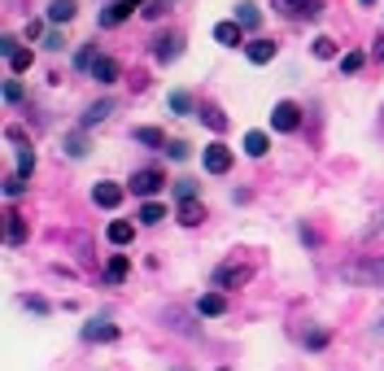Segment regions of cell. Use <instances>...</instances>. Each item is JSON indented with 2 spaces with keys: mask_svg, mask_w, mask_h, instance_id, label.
Listing matches in <instances>:
<instances>
[{
  "mask_svg": "<svg viewBox=\"0 0 384 371\" xmlns=\"http://www.w3.org/2000/svg\"><path fill=\"white\" fill-rule=\"evenodd\" d=\"M110 5H114V0H110Z\"/></svg>",
  "mask_w": 384,
  "mask_h": 371,
  "instance_id": "ab89813d",
  "label": "cell"
},
{
  "mask_svg": "<svg viewBox=\"0 0 384 371\" xmlns=\"http://www.w3.org/2000/svg\"><path fill=\"white\" fill-rule=\"evenodd\" d=\"M201 122H206L210 131H227V114L219 105H201Z\"/></svg>",
  "mask_w": 384,
  "mask_h": 371,
  "instance_id": "cb8c5ba5",
  "label": "cell"
},
{
  "mask_svg": "<svg viewBox=\"0 0 384 371\" xmlns=\"http://www.w3.org/2000/svg\"><path fill=\"white\" fill-rule=\"evenodd\" d=\"M66 153H70V158H83V153H88V140H83V131L66 136Z\"/></svg>",
  "mask_w": 384,
  "mask_h": 371,
  "instance_id": "83f0119b",
  "label": "cell"
},
{
  "mask_svg": "<svg viewBox=\"0 0 384 371\" xmlns=\"http://www.w3.org/2000/svg\"><path fill=\"white\" fill-rule=\"evenodd\" d=\"M22 306H27V310H35V314H48V310H53V306L44 302V297H22Z\"/></svg>",
  "mask_w": 384,
  "mask_h": 371,
  "instance_id": "d6a6232c",
  "label": "cell"
},
{
  "mask_svg": "<svg viewBox=\"0 0 384 371\" xmlns=\"http://www.w3.org/2000/svg\"><path fill=\"white\" fill-rule=\"evenodd\" d=\"M74 9H79L74 0H53V5H48V22H70Z\"/></svg>",
  "mask_w": 384,
  "mask_h": 371,
  "instance_id": "d4e9b609",
  "label": "cell"
},
{
  "mask_svg": "<svg viewBox=\"0 0 384 371\" xmlns=\"http://www.w3.org/2000/svg\"><path fill=\"white\" fill-rule=\"evenodd\" d=\"M236 22H240L245 31H253V27H258V22H262V9L253 5V0H245V5H236Z\"/></svg>",
  "mask_w": 384,
  "mask_h": 371,
  "instance_id": "ffe728a7",
  "label": "cell"
},
{
  "mask_svg": "<svg viewBox=\"0 0 384 371\" xmlns=\"http://www.w3.org/2000/svg\"><path fill=\"white\" fill-rule=\"evenodd\" d=\"M105 236H110V245H132V236H136V228L127 218H114L110 228H105Z\"/></svg>",
  "mask_w": 384,
  "mask_h": 371,
  "instance_id": "ac0fdd59",
  "label": "cell"
},
{
  "mask_svg": "<svg viewBox=\"0 0 384 371\" xmlns=\"http://www.w3.org/2000/svg\"><path fill=\"white\" fill-rule=\"evenodd\" d=\"M197 314H206V319H219V314H227V297L223 293H206L197 302Z\"/></svg>",
  "mask_w": 384,
  "mask_h": 371,
  "instance_id": "5bb4252c",
  "label": "cell"
},
{
  "mask_svg": "<svg viewBox=\"0 0 384 371\" xmlns=\"http://www.w3.org/2000/svg\"><path fill=\"white\" fill-rule=\"evenodd\" d=\"M166 5H170V0H149V5H144V18H162Z\"/></svg>",
  "mask_w": 384,
  "mask_h": 371,
  "instance_id": "8d00e7d4",
  "label": "cell"
},
{
  "mask_svg": "<svg viewBox=\"0 0 384 371\" xmlns=\"http://www.w3.org/2000/svg\"><path fill=\"white\" fill-rule=\"evenodd\" d=\"M179 53H184V40H179V35H158V40H153V61H175Z\"/></svg>",
  "mask_w": 384,
  "mask_h": 371,
  "instance_id": "30bf717a",
  "label": "cell"
},
{
  "mask_svg": "<svg viewBox=\"0 0 384 371\" xmlns=\"http://www.w3.org/2000/svg\"><path fill=\"white\" fill-rule=\"evenodd\" d=\"M253 280V266L249 262H223L219 271H214V288H240V284H249Z\"/></svg>",
  "mask_w": 384,
  "mask_h": 371,
  "instance_id": "7a4b0ae2",
  "label": "cell"
},
{
  "mask_svg": "<svg viewBox=\"0 0 384 371\" xmlns=\"http://www.w3.org/2000/svg\"><path fill=\"white\" fill-rule=\"evenodd\" d=\"M118 74H122V66H118L114 57H96V61H92V79H96V83H114Z\"/></svg>",
  "mask_w": 384,
  "mask_h": 371,
  "instance_id": "4fadbf2b",
  "label": "cell"
},
{
  "mask_svg": "<svg viewBox=\"0 0 384 371\" xmlns=\"http://www.w3.org/2000/svg\"><path fill=\"white\" fill-rule=\"evenodd\" d=\"M5 101H9V105H18V101H22V83H18V79H9V83H5Z\"/></svg>",
  "mask_w": 384,
  "mask_h": 371,
  "instance_id": "836d02e7",
  "label": "cell"
},
{
  "mask_svg": "<svg viewBox=\"0 0 384 371\" xmlns=\"http://www.w3.org/2000/svg\"><path fill=\"white\" fill-rule=\"evenodd\" d=\"M297 122H301V110H297L293 101H279V105L271 110V127H275V131H297Z\"/></svg>",
  "mask_w": 384,
  "mask_h": 371,
  "instance_id": "ba28073f",
  "label": "cell"
},
{
  "mask_svg": "<svg viewBox=\"0 0 384 371\" xmlns=\"http://www.w3.org/2000/svg\"><path fill=\"white\" fill-rule=\"evenodd\" d=\"M132 140H136V144H149V148H170V144H166V136H162L158 127H136V131H132Z\"/></svg>",
  "mask_w": 384,
  "mask_h": 371,
  "instance_id": "44dd1931",
  "label": "cell"
},
{
  "mask_svg": "<svg viewBox=\"0 0 384 371\" xmlns=\"http://www.w3.org/2000/svg\"><path fill=\"white\" fill-rule=\"evenodd\" d=\"M127 271H132V258H127V254H114L110 266H105V280H110V284H122Z\"/></svg>",
  "mask_w": 384,
  "mask_h": 371,
  "instance_id": "d6986e66",
  "label": "cell"
},
{
  "mask_svg": "<svg viewBox=\"0 0 384 371\" xmlns=\"http://www.w3.org/2000/svg\"><path fill=\"white\" fill-rule=\"evenodd\" d=\"M162 188H166V175H162V170H153V166H144V170L132 175V192L136 196H153V192H162Z\"/></svg>",
  "mask_w": 384,
  "mask_h": 371,
  "instance_id": "277c9868",
  "label": "cell"
},
{
  "mask_svg": "<svg viewBox=\"0 0 384 371\" xmlns=\"http://www.w3.org/2000/svg\"><path fill=\"white\" fill-rule=\"evenodd\" d=\"M271 5H275L279 13H289V18H306V22H315V18L323 13L319 0H271Z\"/></svg>",
  "mask_w": 384,
  "mask_h": 371,
  "instance_id": "52a82bcc",
  "label": "cell"
},
{
  "mask_svg": "<svg viewBox=\"0 0 384 371\" xmlns=\"http://www.w3.org/2000/svg\"><path fill=\"white\" fill-rule=\"evenodd\" d=\"M83 341H118V328L105 319H92V324H83Z\"/></svg>",
  "mask_w": 384,
  "mask_h": 371,
  "instance_id": "9a60e30c",
  "label": "cell"
},
{
  "mask_svg": "<svg viewBox=\"0 0 384 371\" xmlns=\"http://www.w3.org/2000/svg\"><path fill=\"white\" fill-rule=\"evenodd\" d=\"M170 110L175 114H192V96L188 92H170Z\"/></svg>",
  "mask_w": 384,
  "mask_h": 371,
  "instance_id": "f546056e",
  "label": "cell"
},
{
  "mask_svg": "<svg viewBox=\"0 0 384 371\" xmlns=\"http://www.w3.org/2000/svg\"><path fill=\"white\" fill-rule=\"evenodd\" d=\"M341 280H345V284L384 288V258H363V262H349V266H341Z\"/></svg>",
  "mask_w": 384,
  "mask_h": 371,
  "instance_id": "6da1fadb",
  "label": "cell"
},
{
  "mask_svg": "<svg viewBox=\"0 0 384 371\" xmlns=\"http://www.w3.org/2000/svg\"><path fill=\"white\" fill-rule=\"evenodd\" d=\"M363 61H367L363 53H345V57H341V70H345V74H358V70H363Z\"/></svg>",
  "mask_w": 384,
  "mask_h": 371,
  "instance_id": "1f68e13d",
  "label": "cell"
},
{
  "mask_svg": "<svg viewBox=\"0 0 384 371\" xmlns=\"http://www.w3.org/2000/svg\"><path fill=\"white\" fill-rule=\"evenodd\" d=\"M223 371H227V367H223Z\"/></svg>",
  "mask_w": 384,
  "mask_h": 371,
  "instance_id": "60d3db41",
  "label": "cell"
},
{
  "mask_svg": "<svg viewBox=\"0 0 384 371\" xmlns=\"http://www.w3.org/2000/svg\"><path fill=\"white\" fill-rule=\"evenodd\" d=\"M363 5H371V0H363Z\"/></svg>",
  "mask_w": 384,
  "mask_h": 371,
  "instance_id": "74e56055",
  "label": "cell"
},
{
  "mask_svg": "<svg viewBox=\"0 0 384 371\" xmlns=\"http://www.w3.org/2000/svg\"><path fill=\"white\" fill-rule=\"evenodd\" d=\"M310 48H315V57H319V61H327V57H337V40H327V35H319V40H315Z\"/></svg>",
  "mask_w": 384,
  "mask_h": 371,
  "instance_id": "4316f807",
  "label": "cell"
},
{
  "mask_svg": "<svg viewBox=\"0 0 384 371\" xmlns=\"http://www.w3.org/2000/svg\"><path fill=\"white\" fill-rule=\"evenodd\" d=\"M380 48H384V40H380Z\"/></svg>",
  "mask_w": 384,
  "mask_h": 371,
  "instance_id": "f35d334b",
  "label": "cell"
},
{
  "mask_svg": "<svg viewBox=\"0 0 384 371\" xmlns=\"http://www.w3.org/2000/svg\"><path fill=\"white\" fill-rule=\"evenodd\" d=\"M201 162H206V170H210V175H227V166H232V148H227L223 140H214V144H206Z\"/></svg>",
  "mask_w": 384,
  "mask_h": 371,
  "instance_id": "5b68a950",
  "label": "cell"
},
{
  "mask_svg": "<svg viewBox=\"0 0 384 371\" xmlns=\"http://www.w3.org/2000/svg\"><path fill=\"white\" fill-rule=\"evenodd\" d=\"M214 40H219L223 48H236V44H245V27H240V22H219Z\"/></svg>",
  "mask_w": 384,
  "mask_h": 371,
  "instance_id": "8fae6325",
  "label": "cell"
},
{
  "mask_svg": "<svg viewBox=\"0 0 384 371\" xmlns=\"http://www.w3.org/2000/svg\"><path fill=\"white\" fill-rule=\"evenodd\" d=\"M166 153H170L175 162H184V158H188V144H184V140H170V148H166Z\"/></svg>",
  "mask_w": 384,
  "mask_h": 371,
  "instance_id": "d590c367",
  "label": "cell"
},
{
  "mask_svg": "<svg viewBox=\"0 0 384 371\" xmlns=\"http://www.w3.org/2000/svg\"><path fill=\"white\" fill-rule=\"evenodd\" d=\"M22 240H27V223L18 210H5V245H22Z\"/></svg>",
  "mask_w": 384,
  "mask_h": 371,
  "instance_id": "7c38bea8",
  "label": "cell"
},
{
  "mask_svg": "<svg viewBox=\"0 0 384 371\" xmlns=\"http://www.w3.org/2000/svg\"><path fill=\"white\" fill-rule=\"evenodd\" d=\"M267 148H271L267 131H249V136H245V153H249V158H267Z\"/></svg>",
  "mask_w": 384,
  "mask_h": 371,
  "instance_id": "7402d4cb",
  "label": "cell"
},
{
  "mask_svg": "<svg viewBox=\"0 0 384 371\" xmlns=\"http://www.w3.org/2000/svg\"><path fill=\"white\" fill-rule=\"evenodd\" d=\"M0 53L9 57V70H13V74H27V70H31V61H35V57H31V48H22L13 35L0 40Z\"/></svg>",
  "mask_w": 384,
  "mask_h": 371,
  "instance_id": "3957f363",
  "label": "cell"
},
{
  "mask_svg": "<svg viewBox=\"0 0 384 371\" xmlns=\"http://www.w3.org/2000/svg\"><path fill=\"white\" fill-rule=\"evenodd\" d=\"M306 345H310V350H323V345H327V332H323V328H315L310 336H306Z\"/></svg>",
  "mask_w": 384,
  "mask_h": 371,
  "instance_id": "e575fe53",
  "label": "cell"
},
{
  "mask_svg": "<svg viewBox=\"0 0 384 371\" xmlns=\"http://www.w3.org/2000/svg\"><path fill=\"white\" fill-rule=\"evenodd\" d=\"M110 114H114V101H96V105H92V110H88V114L79 118V131H88V127H96V122H105Z\"/></svg>",
  "mask_w": 384,
  "mask_h": 371,
  "instance_id": "e0dca14e",
  "label": "cell"
},
{
  "mask_svg": "<svg viewBox=\"0 0 384 371\" xmlns=\"http://www.w3.org/2000/svg\"><path fill=\"white\" fill-rule=\"evenodd\" d=\"M22 188H27V179H22L18 170H9L5 175V196H22Z\"/></svg>",
  "mask_w": 384,
  "mask_h": 371,
  "instance_id": "4dcf8cb0",
  "label": "cell"
},
{
  "mask_svg": "<svg viewBox=\"0 0 384 371\" xmlns=\"http://www.w3.org/2000/svg\"><path fill=\"white\" fill-rule=\"evenodd\" d=\"M201 218H206V210H201V201H179V223H184V228H197Z\"/></svg>",
  "mask_w": 384,
  "mask_h": 371,
  "instance_id": "603a6c76",
  "label": "cell"
},
{
  "mask_svg": "<svg viewBox=\"0 0 384 371\" xmlns=\"http://www.w3.org/2000/svg\"><path fill=\"white\" fill-rule=\"evenodd\" d=\"M175 196L179 201H197V179H175Z\"/></svg>",
  "mask_w": 384,
  "mask_h": 371,
  "instance_id": "f1b7e54d",
  "label": "cell"
},
{
  "mask_svg": "<svg viewBox=\"0 0 384 371\" xmlns=\"http://www.w3.org/2000/svg\"><path fill=\"white\" fill-rule=\"evenodd\" d=\"M166 218V206L162 201H144L140 206V223H149V228H153V223H162Z\"/></svg>",
  "mask_w": 384,
  "mask_h": 371,
  "instance_id": "484cf974",
  "label": "cell"
},
{
  "mask_svg": "<svg viewBox=\"0 0 384 371\" xmlns=\"http://www.w3.org/2000/svg\"><path fill=\"white\" fill-rule=\"evenodd\" d=\"M245 57H249L253 66H267V61L275 57V44H271V40H253V44H245Z\"/></svg>",
  "mask_w": 384,
  "mask_h": 371,
  "instance_id": "2e32d148",
  "label": "cell"
},
{
  "mask_svg": "<svg viewBox=\"0 0 384 371\" xmlns=\"http://www.w3.org/2000/svg\"><path fill=\"white\" fill-rule=\"evenodd\" d=\"M122 196H127L122 184H96V188H92V201H96L100 210H118V206H122Z\"/></svg>",
  "mask_w": 384,
  "mask_h": 371,
  "instance_id": "9c48e42d",
  "label": "cell"
},
{
  "mask_svg": "<svg viewBox=\"0 0 384 371\" xmlns=\"http://www.w3.org/2000/svg\"><path fill=\"white\" fill-rule=\"evenodd\" d=\"M144 5H149V0H114V5H110L105 13H100V27H118V22H127L136 9L144 13Z\"/></svg>",
  "mask_w": 384,
  "mask_h": 371,
  "instance_id": "8992f818",
  "label": "cell"
}]
</instances>
